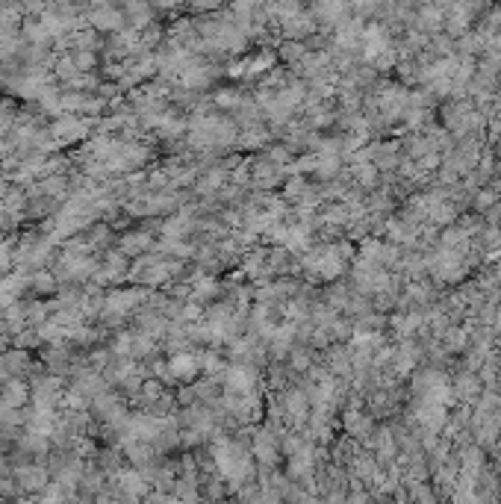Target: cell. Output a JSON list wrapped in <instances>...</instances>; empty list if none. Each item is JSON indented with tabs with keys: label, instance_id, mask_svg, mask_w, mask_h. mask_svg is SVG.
Segmentation results:
<instances>
[{
	"label": "cell",
	"instance_id": "cell-1",
	"mask_svg": "<svg viewBox=\"0 0 501 504\" xmlns=\"http://www.w3.org/2000/svg\"><path fill=\"white\" fill-rule=\"evenodd\" d=\"M171 369H174V375L186 378V375H192V371H198V363H195V360H192V357H174V363H171Z\"/></svg>",
	"mask_w": 501,
	"mask_h": 504
}]
</instances>
